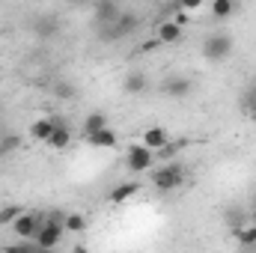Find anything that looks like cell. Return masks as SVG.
<instances>
[{
	"instance_id": "30bf717a",
	"label": "cell",
	"mask_w": 256,
	"mask_h": 253,
	"mask_svg": "<svg viewBox=\"0 0 256 253\" xmlns=\"http://www.w3.org/2000/svg\"><path fill=\"white\" fill-rule=\"evenodd\" d=\"M167 143H170V134H167L164 128H146V134H143V146H146V149L161 152Z\"/></svg>"
},
{
	"instance_id": "ba28073f",
	"label": "cell",
	"mask_w": 256,
	"mask_h": 253,
	"mask_svg": "<svg viewBox=\"0 0 256 253\" xmlns=\"http://www.w3.org/2000/svg\"><path fill=\"white\" fill-rule=\"evenodd\" d=\"M96 21L98 24H104V27H114L116 21H120V15H122V9L116 6V3H110V0H104V3H96Z\"/></svg>"
},
{
	"instance_id": "cb8c5ba5",
	"label": "cell",
	"mask_w": 256,
	"mask_h": 253,
	"mask_svg": "<svg viewBox=\"0 0 256 253\" xmlns=\"http://www.w3.org/2000/svg\"><path fill=\"white\" fill-rule=\"evenodd\" d=\"M60 30V24H54V21H42V24H36V33L39 36H54Z\"/></svg>"
},
{
	"instance_id": "44dd1931",
	"label": "cell",
	"mask_w": 256,
	"mask_h": 253,
	"mask_svg": "<svg viewBox=\"0 0 256 253\" xmlns=\"http://www.w3.org/2000/svg\"><path fill=\"white\" fill-rule=\"evenodd\" d=\"M236 236H238V244L254 248V244H256V224H254V226H248V230H236Z\"/></svg>"
},
{
	"instance_id": "8992f818",
	"label": "cell",
	"mask_w": 256,
	"mask_h": 253,
	"mask_svg": "<svg viewBox=\"0 0 256 253\" xmlns=\"http://www.w3.org/2000/svg\"><path fill=\"white\" fill-rule=\"evenodd\" d=\"M155 39H158L161 45H176V42L182 39V24H179L176 18H164V21H158Z\"/></svg>"
},
{
	"instance_id": "9a60e30c",
	"label": "cell",
	"mask_w": 256,
	"mask_h": 253,
	"mask_svg": "<svg viewBox=\"0 0 256 253\" xmlns=\"http://www.w3.org/2000/svg\"><path fill=\"white\" fill-rule=\"evenodd\" d=\"M68 143H72V131H68V126H66V122H60V126L54 128V134H51L48 146H51V149H66Z\"/></svg>"
},
{
	"instance_id": "9c48e42d",
	"label": "cell",
	"mask_w": 256,
	"mask_h": 253,
	"mask_svg": "<svg viewBox=\"0 0 256 253\" xmlns=\"http://www.w3.org/2000/svg\"><path fill=\"white\" fill-rule=\"evenodd\" d=\"M164 92H167L170 98H188L194 92V84L188 78H170V80L164 84Z\"/></svg>"
},
{
	"instance_id": "e0dca14e",
	"label": "cell",
	"mask_w": 256,
	"mask_h": 253,
	"mask_svg": "<svg viewBox=\"0 0 256 253\" xmlns=\"http://www.w3.org/2000/svg\"><path fill=\"white\" fill-rule=\"evenodd\" d=\"M54 96H57V98H63V102H68V98H74V96H78V90H74V84H72V80H63V78H60V80H54Z\"/></svg>"
},
{
	"instance_id": "2e32d148",
	"label": "cell",
	"mask_w": 256,
	"mask_h": 253,
	"mask_svg": "<svg viewBox=\"0 0 256 253\" xmlns=\"http://www.w3.org/2000/svg\"><path fill=\"white\" fill-rule=\"evenodd\" d=\"M21 214H24L21 206H3V208H0V226H12Z\"/></svg>"
},
{
	"instance_id": "7a4b0ae2",
	"label": "cell",
	"mask_w": 256,
	"mask_h": 253,
	"mask_svg": "<svg viewBox=\"0 0 256 253\" xmlns=\"http://www.w3.org/2000/svg\"><path fill=\"white\" fill-rule=\"evenodd\" d=\"M232 54V36L230 33H212L206 42H202V57L212 60V63H220Z\"/></svg>"
},
{
	"instance_id": "4fadbf2b",
	"label": "cell",
	"mask_w": 256,
	"mask_h": 253,
	"mask_svg": "<svg viewBox=\"0 0 256 253\" xmlns=\"http://www.w3.org/2000/svg\"><path fill=\"white\" fill-rule=\"evenodd\" d=\"M108 128V116L104 114H90L86 120H84V137H92V134H98V131H104Z\"/></svg>"
},
{
	"instance_id": "f1b7e54d",
	"label": "cell",
	"mask_w": 256,
	"mask_h": 253,
	"mask_svg": "<svg viewBox=\"0 0 256 253\" xmlns=\"http://www.w3.org/2000/svg\"><path fill=\"white\" fill-rule=\"evenodd\" d=\"M33 253H57V250H42V248H36Z\"/></svg>"
},
{
	"instance_id": "d6986e66",
	"label": "cell",
	"mask_w": 256,
	"mask_h": 253,
	"mask_svg": "<svg viewBox=\"0 0 256 253\" xmlns=\"http://www.w3.org/2000/svg\"><path fill=\"white\" fill-rule=\"evenodd\" d=\"M86 230V218L84 214H66V232H84Z\"/></svg>"
},
{
	"instance_id": "3957f363",
	"label": "cell",
	"mask_w": 256,
	"mask_h": 253,
	"mask_svg": "<svg viewBox=\"0 0 256 253\" xmlns=\"http://www.w3.org/2000/svg\"><path fill=\"white\" fill-rule=\"evenodd\" d=\"M185 182V167L182 164H167V167H158L152 170V185L158 190H176L179 185Z\"/></svg>"
},
{
	"instance_id": "4316f807",
	"label": "cell",
	"mask_w": 256,
	"mask_h": 253,
	"mask_svg": "<svg viewBox=\"0 0 256 253\" xmlns=\"http://www.w3.org/2000/svg\"><path fill=\"white\" fill-rule=\"evenodd\" d=\"M155 48H161V42H158V39H149V42H143V45H140V51H155Z\"/></svg>"
},
{
	"instance_id": "484cf974",
	"label": "cell",
	"mask_w": 256,
	"mask_h": 253,
	"mask_svg": "<svg viewBox=\"0 0 256 253\" xmlns=\"http://www.w3.org/2000/svg\"><path fill=\"white\" fill-rule=\"evenodd\" d=\"M244 110H250V114L256 110V90H254V92H248V96H244Z\"/></svg>"
},
{
	"instance_id": "5b68a950",
	"label": "cell",
	"mask_w": 256,
	"mask_h": 253,
	"mask_svg": "<svg viewBox=\"0 0 256 253\" xmlns=\"http://www.w3.org/2000/svg\"><path fill=\"white\" fill-rule=\"evenodd\" d=\"M137 27H140V18H137L134 12H122L114 27H104V30H102V36H108V39H122L128 33H134Z\"/></svg>"
},
{
	"instance_id": "ffe728a7",
	"label": "cell",
	"mask_w": 256,
	"mask_h": 253,
	"mask_svg": "<svg viewBox=\"0 0 256 253\" xmlns=\"http://www.w3.org/2000/svg\"><path fill=\"white\" fill-rule=\"evenodd\" d=\"M18 146H21V137H18V134H6V137H0V155L15 152Z\"/></svg>"
},
{
	"instance_id": "603a6c76",
	"label": "cell",
	"mask_w": 256,
	"mask_h": 253,
	"mask_svg": "<svg viewBox=\"0 0 256 253\" xmlns=\"http://www.w3.org/2000/svg\"><path fill=\"white\" fill-rule=\"evenodd\" d=\"M36 250V242H15V244H6L3 253H33Z\"/></svg>"
},
{
	"instance_id": "6da1fadb",
	"label": "cell",
	"mask_w": 256,
	"mask_h": 253,
	"mask_svg": "<svg viewBox=\"0 0 256 253\" xmlns=\"http://www.w3.org/2000/svg\"><path fill=\"white\" fill-rule=\"evenodd\" d=\"M152 164H155V152H152V149H146L143 143H131V146H128V152H126V167H128V173L140 176V173L152 170Z\"/></svg>"
},
{
	"instance_id": "5bb4252c",
	"label": "cell",
	"mask_w": 256,
	"mask_h": 253,
	"mask_svg": "<svg viewBox=\"0 0 256 253\" xmlns=\"http://www.w3.org/2000/svg\"><path fill=\"white\" fill-rule=\"evenodd\" d=\"M137 190H140V185H137V182H122V185H116V188L110 190V202H114V206H120V202L131 200Z\"/></svg>"
},
{
	"instance_id": "52a82bcc",
	"label": "cell",
	"mask_w": 256,
	"mask_h": 253,
	"mask_svg": "<svg viewBox=\"0 0 256 253\" xmlns=\"http://www.w3.org/2000/svg\"><path fill=\"white\" fill-rule=\"evenodd\" d=\"M63 122V116H45V120H36L33 126H30V137L33 140H42V143H48L51 140V134H54V128Z\"/></svg>"
},
{
	"instance_id": "7c38bea8",
	"label": "cell",
	"mask_w": 256,
	"mask_h": 253,
	"mask_svg": "<svg viewBox=\"0 0 256 253\" xmlns=\"http://www.w3.org/2000/svg\"><path fill=\"white\" fill-rule=\"evenodd\" d=\"M122 86H126L128 96H140V92L146 90V74H143V72H128L126 80H122Z\"/></svg>"
},
{
	"instance_id": "7402d4cb",
	"label": "cell",
	"mask_w": 256,
	"mask_h": 253,
	"mask_svg": "<svg viewBox=\"0 0 256 253\" xmlns=\"http://www.w3.org/2000/svg\"><path fill=\"white\" fill-rule=\"evenodd\" d=\"M182 146H185L182 140H170V143H167V146H164V149L158 152V158H161V161H170V158H173V155H176V152H179Z\"/></svg>"
},
{
	"instance_id": "83f0119b",
	"label": "cell",
	"mask_w": 256,
	"mask_h": 253,
	"mask_svg": "<svg viewBox=\"0 0 256 253\" xmlns=\"http://www.w3.org/2000/svg\"><path fill=\"white\" fill-rule=\"evenodd\" d=\"M72 253H90V250H86L84 244H74V250H72Z\"/></svg>"
},
{
	"instance_id": "f546056e",
	"label": "cell",
	"mask_w": 256,
	"mask_h": 253,
	"mask_svg": "<svg viewBox=\"0 0 256 253\" xmlns=\"http://www.w3.org/2000/svg\"><path fill=\"white\" fill-rule=\"evenodd\" d=\"M250 120H254V126H256V110H254V114H250Z\"/></svg>"
},
{
	"instance_id": "277c9868",
	"label": "cell",
	"mask_w": 256,
	"mask_h": 253,
	"mask_svg": "<svg viewBox=\"0 0 256 253\" xmlns=\"http://www.w3.org/2000/svg\"><path fill=\"white\" fill-rule=\"evenodd\" d=\"M42 226H45V214H39V212H24V214L12 224V232H15L21 242H33Z\"/></svg>"
},
{
	"instance_id": "8fae6325",
	"label": "cell",
	"mask_w": 256,
	"mask_h": 253,
	"mask_svg": "<svg viewBox=\"0 0 256 253\" xmlns=\"http://www.w3.org/2000/svg\"><path fill=\"white\" fill-rule=\"evenodd\" d=\"M86 143H90V146H96V149H114V146L120 143V137H116V131H114V128H104V131H98V134L86 137Z\"/></svg>"
},
{
	"instance_id": "4dcf8cb0",
	"label": "cell",
	"mask_w": 256,
	"mask_h": 253,
	"mask_svg": "<svg viewBox=\"0 0 256 253\" xmlns=\"http://www.w3.org/2000/svg\"><path fill=\"white\" fill-rule=\"evenodd\" d=\"M254 220H256V212H254Z\"/></svg>"
},
{
	"instance_id": "d4e9b609",
	"label": "cell",
	"mask_w": 256,
	"mask_h": 253,
	"mask_svg": "<svg viewBox=\"0 0 256 253\" xmlns=\"http://www.w3.org/2000/svg\"><path fill=\"white\" fill-rule=\"evenodd\" d=\"M226 220H230V224H232V226L238 230V224L244 220V218H242V208H238V206H232V208H226Z\"/></svg>"
},
{
	"instance_id": "ac0fdd59",
	"label": "cell",
	"mask_w": 256,
	"mask_h": 253,
	"mask_svg": "<svg viewBox=\"0 0 256 253\" xmlns=\"http://www.w3.org/2000/svg\"><path fill=\"white\" fill-rule=\"evenodd\" d=\"M232 12H236V3L232 0H214L212 3V15L214 18H230Z\"/></svg>"
}]
</instances>
